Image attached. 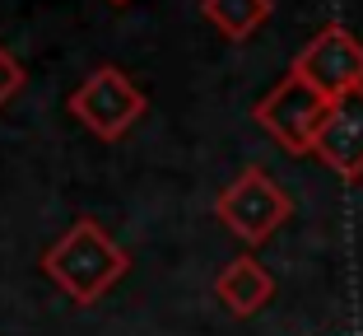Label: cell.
I'll return each instance as SVG.
<instances>
[{
  "mask_svg": "<svg viewBox=\"0 0 363 336\" xmlns=\"http://www.w3.org/2000/svg\"><path fill=\"white\" fill-rule=\"evenodd\" d=\"M43 271L65 299L98 304V299L130 271V252L121 248V243H112V234H107L98 220L84 215L43 252Z\"/></svg>",
  "mask_w": 363,
  "mask_h": 336,
  "instance_id": "1",
  "label": "cell"
},
{
  "mask_svg": "<svg viewBox=\"0 0 363 336\" xmlns=\"http://www.w3.org/2000/svg\"><path fill=\"white\" fill-rule=\"evenodd\" d=\"M289 215H294V201H289V192L261 168V163H247L242 173L214 196V220H219L233 239H242L247 248L270 243L279 229L289 224Z\"/></svg>",
  "mask_w": 363,
  "mask_h": 336,
  "instance_id": "2",
  "label": "cell"
},
{
  "mask_svg": "<svg viewBox=\"0 0 363 336\" xmlns=\"http://www.w3.org/2000/svg\"><path fill=\"white\" fill-rule=\"evenodd\" d=\"M150 108V98L121 65H98L70 94V112L79 126H89L98 141H121Z\"/></svg>",
  "mask_w": 363,
  "mask_h": 336,
  "instance_id": "3",
  "label": "cell"
},
{
  "mask_svg": "<svg viewBox=\"0 0 363 336\" xmlns=\"http://www.w3.org/2000/svg\"><path fill=\"white\" fill-rule=\"evenodd\" d=\"M326 112H331V98L317 94V89H312L303 75H294V70H289V75L279 80L266 98H261L257 108H252V117H257V126L266 131L279 150H289V154H312Z\"/></svg>",
  "mask_w": 363,
  "mask_h": 336,
  "instance_id": "4",
  "label": "cell"
},
{
  "mask_svg": "<svg viewBox=\"0 0 363 336\" xmlns=\"http://www.w3.org/2000/svg\"><path fill=\"white\" fill-rule=\"evenodd\" d=\"M289 70L303 75L317 94H326L335 103V98L363 89V43L345 23H326V28H317L308 38V47L294 56Z\"/></svg>",
  "mask_w": 363,
  "mask_h": 336,
  "instance_id": "5",
  "label": "cell"
},
{
  "mask_svg": "<svg viewBox=\"0 0 363 336\" xmlns=\"http://www.w3.org/2000/svg\"><path fill=\"white\" fill-rule=\"evenodd\" d=\"M326 168L345 183H363V89L335 98L326 121L317 131V145H312Z\"/></svg>",
  "mask_w": 363,
  "mask_h": 336,
  "instance_id": "6",
  "label": "cell"
},
{
  "mask_svg": "<svg viewBox=\"0 0 363 336\" xmlns=\"http://www.w3.org/2000/svg\"><path fill=\"white\" fill-rule=\"evenodd\" d=\"M214 299L233 318H252L275 299V276H270L252 252H242V257H233L224 271L214 276Z\"/></svg>",
  "mask_w": 363,
  "mask_h": 336,
  "instance_id": "7",
  "label": "cell"
},
{
  "mask_svg": "<svg viewBox=\"0 0 363 336\" xmlns=\"http://www.w3.org/2000/svg\"><path fill=\"white\" fill-rule=\"evenodd\" d=\"M201 14L224 33L228 43H247L275 14V0H201Z\"/></svg>",
  "mask_w": 363,
  "mask_h": 336,
  "instance_id": "8",
  "label": "cell"
},
{
  "mask_svg": "<svg viewBox=\"0 0 363 336\" xmlns=\"http://www.w3.org/2000/svg\"><path fill=\"white\" fill-rule=\"evenodd\" d=\"M23 85H28V75H23L19 56H10L5 47H0V108H5L10 98H19V94H23Z\"/></svg>",
  "mask_w": 363,
  "mask_h": 336,
  "instance_id": "9",
  "label": "cell"
},
{
  "mask_svg": "<svg viewBox=\"0 0 363 336\" xmlns=\"http://www.w3.org/2000/svg\"><path fill=\"white\" fill-rule=\"evenodd\" d=\"M112 5H126V0H112Z\"/></svg>",
  "mask_w": 363,
  "mask_h": 336,
  "instance_id": "10",
  "label": "cell"
}]
</instances>
